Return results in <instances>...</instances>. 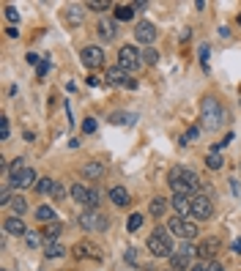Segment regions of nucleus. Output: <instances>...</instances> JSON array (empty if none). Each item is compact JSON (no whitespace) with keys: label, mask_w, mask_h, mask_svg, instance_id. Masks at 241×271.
Here are the masks:
<instances>
[{"label":"nucleus","mask_w":241,"mask_h":271,"mask_svg":"<svg viewBox=\"0 0 241 271\" xmlns=\"http://www.w3.org/2000/svg\"><path fill=\"white\" fill-rule=\"evenodd\" d=\"M200 118H203L205 129H216V126H222L227 120V112L214 96H205V99L200 102Z\"/></svg>","instance_id":"obj_1"},{"label":"nucleus","mask_w":241,"mask_h":271,"mask_svg":"<svg viewBox=\"0 0 241 271\" xmlns=\"http://www.w3.org/2000/svg\"><path fill=\"white\" fill-rule=\"evenodd\" d=\"M145 246H148V252H151L154 258H173V255H175V252H173V244H170V238H167V230H164V228H156L154 233L148 236Z\"/></svg>","instance_id":"obj_2"},{"label":"nucleus","mask_w":241,"mask_h":271,"mask_svg":"<svg viewBox=\"0 0 241 271\" xmlns=\"http://www.w3.org/2000/svg\"><path fill=\"white\" fill-rule=\"evenodd\" d=\"M167 230H173V236H178V238H184V241H192L197 236L195 219H184V216H175V214L167 219Z\"/></svg>","instance_id":"obj_3"},{"label":"nucleus","mask_w":241,"mask_h":271,"mask_svg":"<svg viewBox=\"0 0 241 271\" xmlns=\"http://www.w3.org/2000/svg\"><path fill=\"white\" fill-rule=\"evenodd\" d=\"M118 66L123 68V72H137V68L143 66V52H140L137 47H132V44L121 47V52H118Z\"/></svg>","instance_id":"obj_4"},{"label":"nucleus","mask_w":241,"mask_h":271,"mask_svg":"<svg viewBox=\"0 0 241 271\" xmlns=\"http://www.w3.org/2000/svg\"><path fill=\"white\" fill-rule=\"evenodd\" d=\"M214 216V203H211L208 194H197V198H192V219H200V222H205V219Z\"/></svg>","instance_id":"obj_5"},{"label":"nucleus","mask_w":241,"mask_h":271,"mask_svg":"<svg viewBox=\"0 0 241 271\" xmlns=\"http://www.w3.org/2000/svg\"><path fill=\"white\" fill-rule=\"evenodd\" d=\"M80 228H82V230H102V233H107L110 219L102 216L99 211H85V214L80 216Z\"/></svg>","instance_id":"obj_6"},{"label":"nucleus","mask_w":241,"mask_h":271,"mask_svg":"<svg viewBox=\"0 0 241 271\" xmlns=\"http://www.w3.org/2000/svg\"><path fill=\"white\" fill-rule=\"evenodd\" d=\"M80 60L85 68H102L104 66V50L96 47V44H91V47H85L80 52Z\"/></svg>","instance_id":"obj_7"},{"label":"nucleus","mask_w":241,"mask_h":271,"mask_svg":"<svg viewBox=\"0 0 241 271\" xmlns=\"http://www.w3.org/2000/svg\"><path fill=\"white\" fill-rule=\"evenodd\" d=\"M33 184H36V172H33L31 167H22V170L11 172V186L14 189H28V186H33Z\"/></svg>","instance_id":"obj_8"},{"label":"nucleus","mask_w":241,"mask_h":271,"mask_svg":"<svg viewBox=\"0 0 241 271\" xmlns=\"http://www.w3.org/2000/svg\"><path fill=\"white\" fill-rule=\"evenodd\" d=\"M159 36V33H156V25L154 22H148V20H143V22H137V28H134V38H137L140 44H154V38Z\"/></svg>","instance_id":"obj_9"},{"label":"nucleus","mask_w":241,"mask_h":271,"mask_svg":"<svg viewBox=\"0 0 241 271\" xmlns=\"http://www.w3.org/2000/svg\"><path fill=\"white\" fill-rule=\"evenodd\" d=\"M107 85H123V88H137L134 80H129V72H123L121 66L107 68Z\"/></svg>","instance_id":"obj_10"},{"label":"nucleus","mask_w":241,"mask_h":271,"mask_svg":"<svg viewBox=\"0 0 241 271\" xmlns=\"http://www.w3.org/2000/svg\"><path fill=\"white\" fill-rule=\"evenodd\" d=\"M85 14L88 11L82 8V6H69V8H63V22H66L69 28H80L82 22H85Z\"/></svg>","instance_id":"obj_11"},{"label":"nucleus","mask_w":241,"mask_h":271,"mask_svg":"<svg viewBox=\"0 0 241 271\" xmlns=\"http://www.w3.org/2000/svg\"><path fill=\"white\" fill-rule=\"evenodd\" d=\"M167 181H170V186H173L175 194H189V186L184 184V167H173L170 176H167ZM189 198H192V194H189Z\"/></svg>","instance_id":"obj_12"},{"label":"nucleus","mask_w":241,"mask_h":271,"mask_svg":"<svg viewBox=\"0 0 241 271\" xmlns=\"http://www.w3.org/2000/svg\"><path fill=\"white\" fill-rule=\"evenodd\" d=\"M173 214L175 216H192V198L189 194H173Z\"/></svg>","instance_id":"obj_13"},{"label":"nucleus","mask_w":241,"mask_h":271,"mask_svg":"<svg viewBox=\"0 0 241 271\" xmlns=\"http://www.w3.org/2000/svg\"><path fill=\"white\" fill-rule=\"evenodd\" d=\"M216 252H219V241L216 238H203L197 244V258H203V260H214Z\"/></svg>","instance_id":"obj_14"},{"label":"nucleus","mask_w":241,"mask_h":271,"mask_svg":"<svg viewBox=\"0 0 241 271\" xmlns=\"http://www.w3.org/2000/svg\"><path fill=\"white\" fill-rule=\"evenodd\" d=\"M3 230L9 236H28V228H25V222H22V216H9V219H3Z\"/></svg>","instance_id":"obj_15"},{"label":"nucleus","mask_w":241,"mask_h":271,"mask_svg":"<svg viewBox=\"0 0 241 271\" xmlns=\"http://www.w3.org/2000/svg\"><path fill=\"white\" fill-rule=\"evenodd\" d=\"M74 258H102V250H99L96 244H91V241H80L77 246H74Z\"/></svg>","instance_id":"obj_16"},{"label":"nucleus","mask_w":241,"mask_h":271,"mask_svg":"<svg viewBox=\"0 0 241 271\" xmlns=\"http://www.w3.org/2000/svg\"><path fill=\"white\" fill-rule=\"evenodd\" d=\"M107 194H110V200H113L115 206H121V208H126V206H129V192L123 186H110Z\"/></svg>","instance_id":"obj_17"},{"label":"nucleus","mask_w":241,"mask_h":271,"mask_svg":"<svg viewBox=\"0 0 241 271\" xmlns=\"http://www.w3.org/2000/svg\"><path fill=\"white\" fill-rule=\"evenodd\" d=\"M192 266V258H186V255H178L175 252L173 258H170V271H186Z\"/></svg>","instance_id":"obj_18"},{"label":"nucleus","mask_w":241,"mask_h":271,"mask_svg":"<svg viewBox=\"0 0 241 271\" xmlns=\"http://www.w3.org/2000/svg\"><path fill=\"white\" fill-rule=\"evenodd\" d=\"M110 120H113L115 126H132L134 120H137V115H134V112H113V115H110Z\"/></svg>","instance_id":"obj_19"},{"label":"nucleus","mask_w":241,"mask_h":271,"mask_svg":"<svg viewBox=\"0 0 241 271\" xmlns=\"http://www.w3.org/2000/svg\"><path fill=\"white\" fill-rule=\"evenodd\" d=\"M99 36L102 38H115V22L113 20H99Z\"/></svg>","instance_id":"obj_20"},{"label":"nucleus","mask_w":241,"mask_h":271,"mask_svg":"<svg viewBox=\"0 0 241 271\" xmlns=\"http://www.w3.org/2000/svg\"><path fill=\"white\" fill-rule=\"evenodd\" d=\"M88 194H91V186H82V184H72V198L77 200V203L85 206V203H88Z\"/></svg>","instance_id":"obj_21"},{"label":"nucleus","mask_w":241,"mask_h":271,"mask_svg":"<svg viewBox=\"0 0 241 271\" xmlns=\"http://www.w3.org/2000/svg\"><path fill=\"white\" fill-rule=\"evenodd\" d=\"M82 176H85V178H102V176H104V164L88 162L85 167H82Z\"/></svg>","instance_id":"obj_22"},{"label":"nucleus","mask_w":241,"mask_h":271,"mask_svg":"<svg viewBox=\"0 0 241 271\" xmlns=\"http://www.w3.org/2000/svg\"><path fill=\"white\" fill-rule=\"evenodd\" d=\"M61 222H50V224H47V228H41V236H44V238H47V244H50V241H55L58 238V236H61Z\"/></svg>","instance_id":"obj_23"},{"label":"nucleus","mask_w":241,"mask_h":271,"mask_svg":"<svg viewBox=\"0 0 241 271\" xmlns=\"http://www.w3.org/2000/svg\"><path fill=\"white\" fill-rule=\"evenodd\" d=\"M61 255H66V246L63 244H58V241H50V244L44 246V258H61Z\"/></svg>","instance_id":"obj_24"},{"label":"nucleus","mask_w":241,"mask_h":271,"mask_svg":"<svg viewBox=\"0 0 241 271\" xmlns=\"http://www.w3.org/2000/svg\"><path fill=\"white\" fill-rule=\"evenodd\" d=\"M36 219L50 224V222H55V211H52L50 206H39V208H36Z\"/></svg>","instance_id":"obj_25"},{"label":"nucleus","mask_w":241,"mask_h":271,"mask_svg":"<svg viewBox=\"0 0 241 271\" xmlns=\"http://www.w3.org/2000/svg\"><path fill=\"white\" fill-rule=\"evenodd\" d=\"M36 192L39 194H52L55 192V181H52V178H41V181H36Z\"/></svg>","instance_id":"obj_26"},{"label":"nucleus","mask_w":241,"mask_h":271,"mask_svg":"<svg viewBox=\"0 0 241 271\" xmlns=\"http://www.w3.org/2000/svg\"><path fill=\"white\" fill-rule=\"evenodd\" d=\"M164 211H167V200H164V198L151 200V214H154V216H164Z\"/></svg>","instance_id":"obj_27"},{"label":"nucleus","mask_w":241,"mask_h":271,"mask_svg":"<svg viewBox=\"0 0 241 271\" xmlns=\"http://www.w3.org/2000/svg\"><path fill=\"white\" fill-rule=\"evenodd\" d=\"M11 211H14L17 216H22V214H25V211H28V200L22 198V194H17V198L11 200Z\"/></svg>","instance_id":"obj_28"},{"label":"nucleus","mask_w":241,"mask_h":271,"mask_svg":"<svg viewBox=\"0 0 241 271\" xmlns=\"http://www.w3.org/2000/svg\"><path fill=\"white\" fill-rule=\"evenodd\" d=\"M197 137H200V126H192V129H186V134L181 137V146H192Z\"/></svg>","instance_id":"obj_29"},{"label":"nucleus","mask_w":241,"mask_h":271,"mask_svg":"<svg viewBox=\"0 0 241 271\" xmlns=\"http://www.w3.org/2000/svg\"><path fill=\"white\" fill-rule=\"evenodd\" d=\"M132 16H134V8H132V6H118V8H115V20L126 22V20H132Z\"/></svg>","instance_id":"obj_30"},{"label":"nucleus","mask_w":241,"mask_h":271,"mask_svg":"<svg viewBox=\"0 0 241 271\" xmlns=\"http://www.w3.org/2000/svg\"><path fill=\"white\" fill-rule=\"evenodd\" d=\"M205 164H208L211 170H219V167L225 164V159H222V156H219V154H216V151H211L208 156H205Z\"/></svg>","instance_id":"obj_31"},{"label":"nucleus","mask_w":241,"mask_h":271,"mask_svg":"<svg viewBox=\"0 0 241 271\" xmlns=\"http://www.w3.org/2000/svg\"><path fill=\"white\" fill-rule=\"evenodd\" d=\"M143 63H148V66H156V63H159V52H156L154 47H148L143 52Z\"/></svg>","instance_id":"obj_32"},{"label":"nucleus","mask_w":241,"mask_h":271,"mask_svg":"<svg viewBox=\"0 0 241 271\" xmlns=\"http://www.w3.org/2000/svg\"><path fill=\"white\" fill-rule=\"evenodd\" d=\"M85 8H91V11H104V8H110V0H91V3H85Z\"/></svg>","instance_id":"obj_33"},{"label":"nucleus","mask_w":241,"mask_h":271,"mask_svg":"<svg viewBox=\"0 0 241 271\" xmlns=\"http://www.w3.org/2000/svg\"><path fill=\"white\" fill-rule=\"evenodd\" d=\"M140 224H143V216H140V214H132V216H129V222H126L129 233H134V230H137Z\"/></svg>","instance_id":"obj_34"},{"label":"nucleus","mask_w":241,"mask_h":271,"mask_svg":"<svg viewBox=\"0 0 241 271\" xmlns=\"http://www.w3.org/2000/svg\"><path fill=\"white\" fill-rule=\"evenodd\" d=\"M25 241H28V246H39L41 244V233H36V230H28Z\"/></svg>","instance_id":"obj_35"},{"label":"nucleus","mask_w":241,"mask_h":271,"mask_svg":"<svg viewBox=\"0 0 241 271\" xmlns=\"http://www.w3.org/2000/svg\"><path fill=\"white\" fill-rule=\"evenodd\" d=\"M6 20H9L11 25H14V22H20V11H17L14 6H6Z\"/></svg>","instance_id":"obj_36"},{"label":"nucleus","mask_w":241,"mask_h":271,"mask_svg":"<svg viewBox=\"0 0 241 271\" xmlns=\"http://www.w3.org/2000/svg\"><path fill=\"white\" fill-rule=\"evenodd\" d=\"M82 132H85V134H93V132H96V120H93V118H85V124H82Z\"/></svg>","instance_id":"obj_37"},{"label":"nucleus","mask_w":241,"mask_h":271,"mask_svg":"<svg viewBox=\"0 0 241 271\" xmlns=\"http://www.w3.org/2000/svg\"><path fill=\"white\" fill-rule=\"evenodd\" d=\"M52 198H55V200H63V198H66V186H63V184H55V192H52Z\"/></svg>","instance_id":"obj_38"},{"label":"nucleus","mask_w":241,"mask_h":271,"mask_svg":"<svg viewBox=\"0 0 241 271\" xmlns=\"http://www.w3.org/2000/svg\"><path fill=\"white\" fill-rule=\"evenodd\" d=\"M208 55H211V47H208V44H203V47H200V63H203V66H208Z\"/></svg>","instance_id":"obj_39"},{"label":"nucleus","mask_w":241,"mask_h":271,"mask_svg":"<svg viewBox=\"0 0 241 271\" xmlns=\"http://www.w3.org/2000/svg\"><path fill=\"white\" fill-rule=\"evenodd\" d=\"M0 140H9V118L0 120Z\"/></svg>","instance_id":"obj_40"},{"label":"nucleus","mask_w":241,"mask_h":271,"mask_svg":"<svg viewBox=\"0 0 241 271\" xmlns=\"http://www.w3.org/2000/svg\"><path fill=\"white\" fill-rule=\"evenodd\" d=\"M47 72H50V63H47V60H41L39 66H36V74H39V77H44Z\"/></svg>","instance_id":"obj_41"},{"label":"nucleus","mask_w":241,"mask_h":271,"mask_svg":"<svg viewBox=\"0 0 241 271\" xmlns=\"http://www.w3.org/2000/svg\"><path fill=\"white\" fill-rule=\"evenodd\" d=\"M126 263H137V250H126Z\"/></svg>","instance_id":"obj_42"},{"label":"nucleus","mask_w":241,"mask_h":271,"mask_svg":"<svg viewBox=\"0 0 241 271\" xmlns=\"http://www.w3.org/2000/svg\"><path fill=\"white\" fill-rule=\"evenodd\" d=\"M28 63H36V66H39V55L31 52V55H28Z\"/></svg>","instance_id":"obj_43"},{"label":"nucleus","mask_w":241,"mask_h":271,"mask_svg":"<svg viewBox=\"0 0 241 271\" xmlns=\"http://www.w3.org/2000/svg\"><path fill=\"white\" fill-rule=\"evenodd\" d=\"M233 252H238V255H241V238L233 241Z\"/></svg>","instance_id":"obj_44"},{"label":"nucleus","mask_w":241,"mask_h":271,"mask_svg":"<svg viewBox=\"0 0 241 271\" xmlns=\"http://www.w3.org/2000/svg\"><path fill=\"white\" fill-rule=\"evenodd\" d=\"M208 271H225V268H222L219 263H208Z\"/></svg>","instance_id":"obj_45"},{"label":"nucleus","mask_w":241,"mask_h":271,"mask_svg":"<svg viewBox=\"0 0 241 271\" xmlns=\"http://www.w3.org/2000/svg\"><path fill=\"white\" fill-rule=\"evenodd\" d=\"M192 271H208V266H195Z\"/></svg>","instance_id":"obj_46"},{"label":"nucleus","mask_w":241,"mask_h":271,"mask_svg":"<svg viewBox=\"0 0 241 271\" xmlns=\"http://www.w3.org/2000/svg\"><path fill=\"white\" fill-rule=\"evenodd\" d=\"M238 25H241V16H238Z\"/></svg>","instance_id":"obj_47"},{"label":"nucleus","mask_w":241,"mask_h":271,"mask_svg":"<svg viewBox=\"0 0 241 271\" xmlns=\"http://www.w3.org/2000/svg\"><path fill=\"white\" fill-rule=\"evenodd\" d=\"M3 271H9V268H3Z\"/></svg>","instance_id":"obj_48"}]
</instances>
